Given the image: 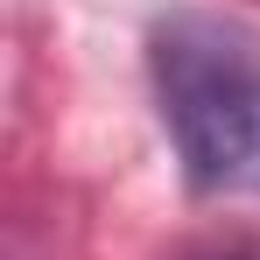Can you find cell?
<instances>
[{
  "label": "cell",
  "instance_id": "cell-1",
  "mask_svg": "<svg viewBox=\"0 0 260 260\" xmlns=\"http://www.w3.org/2000/svg\"><path fill=\"white\" fill-rule=\"evenodd\" d=\"M155 106L197 190L260 197V36L225 14H169L148 43Z\"/></svg>",
  "mask_w": 260,
  "mask_h": 260
}]
</instances>
